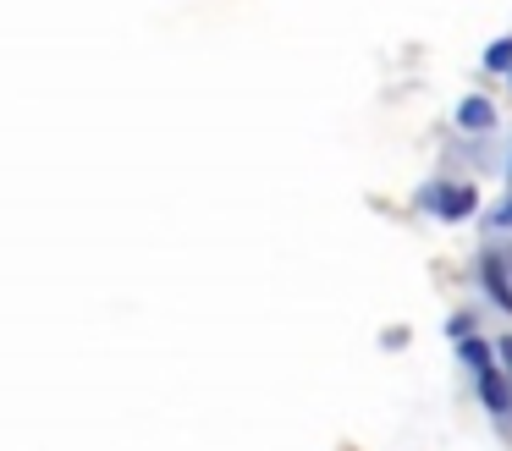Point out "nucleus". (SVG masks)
<instances>
[{"mask_svg": "<svg viewBox=\"0 0 512 451\" xmlns=\"http://www.w3.org/2000/svg\"><path fill=\"white\" fill-rule=\"evenodd\" d=\"M457 363H463L468 374H485V369H496V363H501V352H496V341L468 336V341H457Z\"/></svg>", "mask_w": 512, "mask_h": 451, "instance_id": "nucleus-5", "label": "nucleus"}, {"mask_svg": "<svg viewBox=\"0 0 512 451\" xmlns=\"http://www.w3.org/2000/svg\"><path fill=\"white\" fill-rule=\"evenodd\" d=\"M452 121L468 132V138H490V132H496V99L490 94H463L457 110H452Z\"/></svg>", "mask_w": 512, "mask_h": 451, "instance_id": "nucleus-4", "label": "nucleus"}, {"mask_svg": "<svg viewBox=\"0 0 512 451\" xmlns=\"http://www.w3.org/2000/svg\"><path fill=\"white\" fill-rule=\"evenodd\" d=\"M496 352H501V369H507V380H512V330H507V336H496Z\"/></svg>", "mask_w": 512, "mask_h": 451, "instance_id": "nucleus-9", "label": "nucleus"}, {"mask_svg": "<svg viewBox=\"0 0 512 451\" xmlns=\"http://www.w3.org/2000/svg\"><path fill=\"white\" fill-rule=\"evenodd\" d=\"M413 204L424 209L430 220H441V226H463V220L479 215V187L474 182H424L419 193H413Z\"/></svg>", "mask_w": 512, "mask_h": 451, "instance_id": "nucleus-1", "label": "nucleus"}, {"mask_svg": "<svg viewBox=\"0 0 512 451\" xmlns=\"http://www.w3.org/2000/svg\"><path fill=\"white\" fill-rule=\"evenodd\" d=\"M507 88H512V77H507Z\"/></svg>", "mask_w": 512, "mask_h": 451, "instance_id": "nucleus-12", "label": "nucleus"}, {"mask_svg": "<svg viewBox=\"0 0 512 451\" xmlns=\"http://www.w3.org/2000/svg\"><path fill=\"white\" fill-rule=\"evenodd\" d=\"M474 396H479V407L496 418L501 435H512V380H507L501 363H496V369H485V374H474Z\"/></svg>", "mask_w": 512, "mask_h": 451, "instance_id": "nucleus-3", "label": "nucleus"}, {"mask_svg": "<svg viewBox=\"0 0 512 451\" xmlns=\"http://www.w3.org/2000/svg\"><path fill=\"white\" fill-rule=\"evenodd\" d=\"M507 264H512V253H507Z\"/></svg>", "mask_w": 512, "mask_h": 451, "instance_id": "nucleus-11", "label": "nucleus"}, {"mask_svg": "<svg viewBox=\"0 0 512 451\" xmlns=\"http://www.w3.org/2000/svg\"><path fill=\"white\" fill-rule=\"evenodd\" d=\"M479 66H485L490 77H512V33L490 39V44H485V55H479Z\"/></svg>", "mask_w": 512, "mask_h": 451, "instance_id": "nucleus-6", "label": "nucleus"}, {"mask_svg": "<svg viewBox=\"0 0 512 451\" xmlns=\"http://www.w3.org/2000/svg\"><path fill=\"white\" fill-rule=\"evenodd\" d=\"M446 336H452V347H457V341H468V336H479V319L474 314H452V319H446Z\"/></svg>", "mask_w": 512, "mask_h": 451, "instance_id": "nucleus-8", "label": "nucleus"}, {"mask_svg": "<svg viewBox=\"0 0 512 451\" xmlns=\"http://www.w3.org/2000/svg\"><path fill=\"white\" fill-rule=\"evenodd\" d=\"M479 292H485V303L496 308V314L512 319V264L507 253L490 242V248H479Z\"/></svg>", "mask_w": 512, "mask_h": 451, "instance_id": "nucleus-2", "label": "nucleus"}, {"mask_svg": "<svg viewBox=\"0 0 512 451\" xmlns=\"http://www.w3.org/2000/svg\"><path fill=\"white\" fill-rule=\"evenodd\" d=\"M507 176H512V154H507Z\"/></svg>", "mask_w": 512, "mask_h": 451, "instance_id": "nucleus-10", "label": "nucleus"}, {"mask_svg": "<svg viewBox=\"0 0 512 451\" xmlns=\"http://www.w3.org/2000/svg\"><path fill=\"white\" fill-rule=\"evenodd\" d=\"M485 231H490V237H507V231H512V193H501L496 204L485 209Z\"/></svg>", "mask_w": 512, "mask_h": 451, "instance_id": "nucleus-7", "label": "nucleus"}]
</instances>
